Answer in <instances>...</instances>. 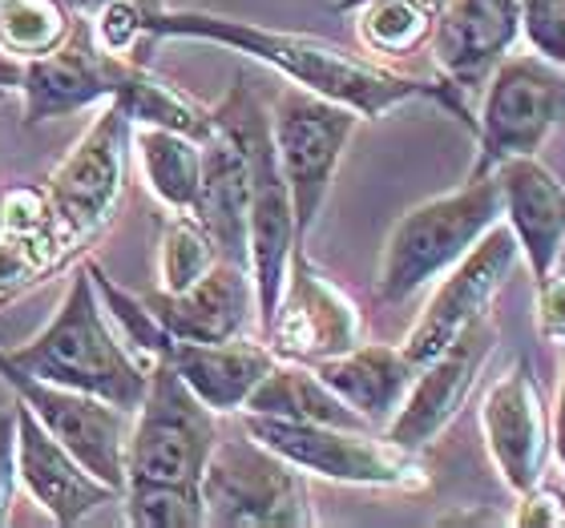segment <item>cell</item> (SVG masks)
Returning a JSON list of instances; mask_svg holds the SVG:
<instances>
[{
	"instance_id": "obj_1",
	"label": "cell",
	"mask_w": 565,
	"mask_h": 528,
	"mask_svg": "<svg viewBox=\"0 0 565 528\" xmlns=\"http://www.w3.org/2000/svg\"><path fill=\"white\" fill-rule=\"evenodd\" d=\"M146 36L158 41H211L231 53L259 61L279 77L307 89L316 97L340 101V106L355 109L364 121H380L388 109L408 106V101H433V106L448 109L457 121H465L472 130V106L469 97L452 89L445 77H408V73L388 69L376 57H360L348 49L331 45L323 36L311 33H282V29H267L255 21H235L223 12H202V9H158L146 12Z\"/></svg>"
},
{
	"instance_id": "obj_2",
	"label": "cell",
	"mask_w": 565,
	"mask_h": 528,
	"mask_svg": "<svg viewBox=\"0 0 565 528\" xmlns=\"http://www.w3.org/2000/svg\"><path fill=\"white\" fill-rule=\"evenodd\" d=\"M106 101L126 109L134 126H166L199 141L214 130L211 109L162 77H153L141 61L102 49L94 41L89 17H73L65 41L24 65V126H45L53 118H70Z\"/></svg>"
},
{
	"instance_id": "obj_3",
	"label": "cell",
	"mask_w": 565,
	"mask_h": 528,
	"mask_svg": "<svg viewBox=\"0 0 565 528\" xmlns=\"http://www.w3.org/2000/svg\"><path fill=\"white\" fill-rule=\"evenodd\" d=\"M4 359L45 384L89 391L126 411L138 408L150 384V371L121 347V340L109 327L85 262L73 270L70 291L53 319L29 343L4 352Z\"/></svg>"
},
{
	"instance_id": "obj_4",
	"label": "cell",
	"mask_w": 565,
	"mask_h": 528,
	"mask_svg": "<svg viewBox=\"0 0 565 528\" xmlns=\"http://www.w3.org/2000/svg\"><path fill=\"white\" fill-rule=\"evenodd\" d=\"M501 223V177L469 174L457 190L420 202L396 218L380 250L376 299L388 306L408 303L433 287L452 262H460Z\"/></svg>"
},
{
	"instance_id": "obj_5",
	"label": "cell",
	"mask_w": 565,
	"mask_h": 528,
	"mask_svg": "<svg viewBox=\"0 0 565 528\" xmlns=\"http://www.w3.org/2000/svg\"><path fill=\"white\" fill-rule=\"evenodd\" d=\"M211 118L235 133L243 153H247V267H250V282H255V315H259V335H263V327L271 323L275 303H279L282 294L287 262L299 250L291 194H287L279 158H275L267 106L255 97V89L243 77L211 109Z\"/></svg>"
},
{
	"instance_id": "obj_6",
	"label": "cell",
	"mask_w": 565,
	"mask_h": 528,
	"mask_svg": "<svg viewBox=\"0 0 565 528\" xmlns=\"http://www.w3.org/2000/svg\"><path fill=\"white\" fill-rule=\"evenodd\" d=\"M202 520L211 528H311L319 525L307 472L259 444L247 428L223 432L202 468Z\"/></svg>"
},
{
	"instance_id": "obj_7",
	"label": "cell",
	"mask_w": 565,
	"mask_h": 528,
	"mask_svg": "<svg viewBox=\"0 0 565 528\" xmlns=\"http://www.w3.org/2000/svg\"><path fill=\"white\" fill-rule=\"evenodd\" d=\"M247 428L259 444L291 460L307 476L352 488H384V493H424L433 476L424 468L420 452L392 444L384 432L372 428H335V423H291L271 416H247Z\"/></svg>"
},
{
	"instance_id": "obj_8",
	"label": "cell",
	"mask_w": 565,
	"mask_h": 528,
	"mask_svg": "<svg viewBox=\"0 0 565 528\" xmlns=\"http://www.w3.org/2000/svg\"><path fill=\"white\" fill-rule=\"evenodd\" d=\"M267 118H271V141L282 182L291 194L295 238H299V247H307L319 214L328 206L331 182L340 174L343 150L364 118L340 101L316 97L307 89H295V85H287L275 97Z\"/></svg>"
},
{
	"instance_id": "obj_9",
	"label": "cell",
	"mask_w": 565,
	"mask_h": 528,
	"mask_svg": "<svg viewBox=\"0 0 565 528\" xmlns=\"http://www.w3.org/2000/svg\"><path fill=\"white\" fill-rule=\"evenodd\" d=\"M472 109L477 162L469 174H493L509 158H530L565 121V69L537 53H509L484 82Z\"/></svg>"
},
{
	"instance_id": "obj_10",
	"label": "cell",
	"mask_w": 565,
	"mask_h": 528,
	"mask_svg": "<svg viewBox=\"0 0 565 528\" xmlns=\"http://www.w3.org/2000/svg\"><path fill=\"white\" fill-rule=\"evenodd\" d=\"M214 440H218V416L182 384L174 367L158 364L150 371L146 396L134 408L126 481L199 488Z\"/></svg>"
},
{
	"instance_id": "obj_11",
	"label": "cell",
	"mask_w": 565,
	"mask_h": 528,
	"mask_svg": "<svg viewBox=\"0 0 565 528\" xmlns=\"http://www.w3.org/2000/svg\"><path fill=\"white\" fill-rule=\"evenodd\" d=\"M134 121L114 101H106L102 118L73 141V150L61 158L45 177V194L57 214L61 238L82 255L94 243L121 206L126 194V170H130Z\"/></svg>"
},
{
	"instance_id": "obj_12",
	"label": "cell",
	"mask_w": 565,
	"mask_h": 528,
	"mask_svg": "<svg viewBox=\"0 0 565 528\" xmlns=\"http://www.w3.org/2000/svg\"><path fill=\"white\" fill-rule=\"evenodd\" d=\"M0 379L9 384L12 399H21L33 411L36 423L57 440L70 456H77L97 481L109 488H126V444H130V420L134 411L97 399L89 391H73L45 384L29 376L21 367H12L0 352Z\"/></svg>"
},
{
	"instance_id": "obj_13",
	"label": "cell",
	"mask_w": 565,
	"mask_h": 528,
	"mask_svg": "<svg viewBox=\"0 0 565 528\" xmlns=\"http://www.w3.org/2000/svg\"><path fill=\"white\" fill-rule=\"evenodd\" d=\"M259 340L279 359L323 364L331 355H343L364 343V315L316 262L307 259V247H299L287 262L282 294Z\"/></svg>"
},
{
	"instance_id": "obj_14",
	"label": "cell",
	"mask_w": 565,
	"mask_h": 528,
	"mask_svg": "<svg viewBox=\"0 0 565 528\" xmlns=\"http://www.w3.org/2000/svg\"><path fill=\"white\" fill-rule=\"evenodd\" d=\"M518 262H521L518 238H513V230H509L505 223H497L465 259L452 262V267L433 282L428 303H424V311L416 315V323L408 327V335H404V343H401L404 355L420 367V364H428L436 352H445L448 343L457 340L472 319H481L484 311H493V299L509 282V274L518 270Z\"/></svg>"
},
{
	"instance_id": "obj_15",
	"label": "cell",
	"mask_w": 565,
	"mask_h": 528,
	"mask_svg": "<svg viewBox=\"0 0 565 528\" xmlns=\"http://www.w3.org/2000/svg\"><path fill=\"white\" fill-rule=\"evenodd\" d=\"M481 435L497 476L513 496L545 476V464L554 456V411L533 376V364L518 359L484 391Z\"/></svg>"
},
{
	"instance_id": "obj_16",
	"label": "cell",
	"mask_w": 565,
	"mask_h": 528,
	"mask_svg": "<svg viewBox=\"0 0 565 528\" xmlns=\"http://www.w3.org/2000/svg\"><path fill=\"white\" fill-rule=\"evenodd\" d=\"M493 347H497V319L493 311H484L481 319H472L469 327L448 343L445 352H436L428 364L416 367V379L413 388H408V396H404L401 411L384 428V435H388L392 444L408 448V452H424V448L433 444L436 435L457 420L460 408L469 403Z\"/></svg>"
},
{
	"instance_id": "obj_17",
	"label": "cell",
	"mask_w": 565,
	"mask_h": 528,
	"mask_svg": "<svg viewBox=\"0 0 565 528\" xmlns=\"http://www.w3.org/2000/svg\"><path fill=\"white\" fill-rule=\"evenodd\" d=\"M518 41L521 0H440L428 49L436 73L465 97H477Z\"/></svg>"
},
{
	"instance_id": "obj_18",
	"label": "cell",
	"mask_w": 565,
	"mask_h": 528,
	"mask_svg": "<svg viewBox=\"0 0 565 528\" xmlns=\"http://www.w3.org/2000/svg\"><path fill=\"white\" fill-rule=\"evenodd\" d=\"M141 299L170 340L223 343L235 335H250V327L259 335L255 282H250V270L243 262L218 259L186 291H150Z\"/></svg>"
},
{
	"instance_id": "obj_19",
	"label": "cell",
	"mask_w": 565,
	"mask_h": 528,
	"mask_svg": "<svg viewBox=\"0 0 565 528\" xmlns=\"http://www.w3.org/2000/svg\"><path fill=\"white\" fill-rule=\"evenodd\" d=\"M12 411H17V476H21L24 493L33 496L36 508L53 525H82L94 508L118 500V488L102 484L82 460L70 456L36 423V416L24 408L21 399H12Z\"/></svg>"
},
{
	"instance_id": "obj_20",
	"label": "cell",
	"mask_w": 565,
	"mask_h": 528,
	"mask_svg": "<svg viewBox=\"0 0 565 528\" xmlns=\"http://www.w3.org/2000/svg\"><path fill=\"white\" fill-rule=\"evenodd\" d=\"M497 177H501V223L518 238L521 262L530 267L533 282H542L565 250V182L537 153L501 162Z\"/></svg>"
},
{
	"instance_id": "obj_21",
	"label": "cell",
	"mask_w": 565,
	"mask_h": 528,
	"mask_svg": "<svg viewBox=\"0 0 565 528\" xmlns=\"http://www.w3.org/2000/svg\"><path fill=\"white\" fill-rule=\"evenodd\" d=\"M279 355L259 340V335H235L223 343H190L174 340L166 364L174 367L182 384L223 420L247 408L250 391L275 367Z\"/></svg>"
},
{
	"instance_id": "obj_22",
	"label": "cell",
	"mask_w": 565,
	"mask_h": 528,
	"mask_svg": "<svg viewBox=\"0 0 565 528\" xmlns=\"http://www.w3.org/2000/svg\"><path fill=\"white\" fill-rule=\"evenodd\" d=\"M316 376L328 384L367 428H388V420L401 411L404 396L413 388L416 364L404 355V347L392 343H360L352 352L331 355L323 364H311Z\"/></svg>"
},
{
	"instance_id": "obj_23",
	"label": "cell",
	"mask_w": 565,
	"mask_h": 528,
	"mask_svg": "<svg viewBox=\"0 0 565 528\" xmlns=\"http://www.w3.org/2000/svg\"><path fill=\"white\" fill-rule=\"evenodd\" d=\"M194 218L211 230L223 259L247 267V153L235 133L218 121L202 138V182Z\"/></svg>"
},
{
	"instance_id": "obj_24",
	"label": "cell",
	"mask_w": 565,
	"mask_h": 528,
	"mask_svg": "<svg viewBox=\"0 0 565 528\" xmlns=\"http://www.w3.org/2000/svg\"><path fill=\"white\" fill-rule=\"evenodd\" d=\"M130 158L166 214H194L202 182V141L166 126H134Z\"/></svg>"
},
{
	"instance_id": "obj_25",
	"label": "cell",
	"mask_w": 565,
	"mask_h": 528,
	"mask_svg": "<svg viewBox=\"0 0 565 528\" xmlns=\"http://www.w3.org/2000/svg\"><path fill=\"white\" fill-rule=\"evenodd\" d=\"M247 416H271V420L291 423H335V428H367L335 391L316 376L311 364L295 359H275V367L259 379V388L250 391ZM238 411V416H243Z\"/></svg>"
},
{
	"instance_id": "obj_26",
	"label": "cell",
	"mask_w": 565,
	"mask_h": 528,
	"mask_svg": "<svg viewBox=\"0 0 565 528\" xmlns=\"http://www.w3.org/2000/svg\"><path fill=\"white\" fill-rule=\"evenodd\" d=\"M85 270H89V279H94V291L97 299H102V311H106L109 327H114V335L121 340V347L138 359L146 371H153L158 364H166V355H170V335H166V327L153 319V311L146 306V299L141 294H130L126 287H118V282L109 279L106 270H102V262L85 259Z\"/></svg>"
},
{
	"instance_id": "obj_27",
	"label": "cell",
	"mask_w": 565,
	"mask_h": 528,
	"mask_svg": "<svg viewBox=\"0 0 565 528\" xmlns=\"http://www.w3.org/2000/svg\"><path fill=\"white\" fill-rule=\"evenodd\" d=\"M355 36L367 57H413L433 36L436 9L424 0H367L355 9Z\"/></svg>"
},
{
	"instance_id": "obj_28",
	"label": "cell",
	"mask_w": 565,
	"mask_h": 528,
	"mask_svg": "<svg viewBox=\"0 0 565 528\" xmlns=\"http://www.w3.org/2000/svg\"><path fill=\"white\" fill-rule=\"evenodd\" d=\"M223 259L211 230L194 214H166L158 243V291H186Z\"/></svg>"
},
{
	"instance_id": "obj_29",
	"label": "cell",
	"mask_w": 565,
	"mask_h": 528,
	"mask_svg": "<svg viewBox=\"0 0 565 528\" xmlns=\"http://www.w3.org/2000/svg\"><path fill=\"white\" fill-rule=\"evenodd\" d=\"M73 12L57 0H0V49L21 61H36L65 41Z\"/></svg>"
},
{
	"instance_id": "obj_30",
	"label": "cell",
	"mask_w": 565,
	"mask_h": 528,
	"mask_svg": "<svg viewBox=\"0 0 565 528\" xmlns=\"http://www.w3.org/2000/svg\"><path fill=\"white\" fill-rule=\"evenodd\" d=\"M121 520L134 528H202V493L190 484H146L126 481Z\"/></svg>"
},
{
	"instance_id": "obj_31",
	"label": "cell",
	"mask_w": 565,
	"mask_h": 528,
	"mask_svg": "<svg viewBox=\"0 0 565 528\" xmlns=\"http://www.w3.org/2000/svg\"><path fill=\"white\" fill-rule=\"evenodd\" d=\"M521 41L565 69V0H521Z\"/></svg>"
},
{
	"instance_id": "obj_32",
	"label": "cell",
	"mask_w": 565,
	"mask_h": 528,
	"mask_svg": "<svg viewBox=\"0 0 565 528\" xmlns=\"http://www.w3.org/2000/svg\"><path fill=\"white\" fill-rule=\"evenodd\" d=\"M89 24H94L97 45L109 49V53H118V57H130L134 45L146 36V9H138L130 0H114V4H106L102 12H94Z\"/></svg>"
},
{
	"instance_id": "obj_33",
	"label": "cell",
	"mask_w": 565,
	"mask_h": 528,
	"mask_svg": "<svg viewBox=\"0 0 565 528\" xmlns=\"http://www.w3.org/2000/svg\"><path fill=\"white\" fill-rule=\"evenodd\" d=\"M509 525H521V528H565V488H554V484H545V476L533 488L518 496V508H513V517Z\"/></svg>"
},
{
	"instance_id": "obj_34",
	"label": "cell",
	"mask_w": 565,
	"mask_h": 528,
	"mask_svg": "<svg viewBox=\"0 0 565 528\" xmlns=\"http://www.w3.org/2000/svg\"><path fill=\"white\" fill-rule=\"evenodd\" d=\"M537 287V331L545 343L565 347V270H550Z\"/></svg>"
},
{
	"instance_id": "obj_35",
	"label": "cell",
	"mask_w": 565,
	"mask_h": 528,
	"mask_svg": "<svg viewBox=\"0 0 565 528\" xmlns=\"http://www.w3.org/2000/svg\"><path fill=\"white\" fill-rule=\"evenodd\" d=\"M17 411H0V525L9 520L12 493H17Z\"/></svg>"
},
{
	"instance_id": "obj_36",
	"label": "cell",
	"mask_w": 565,
	"mask_h": 528,
	"mask_svg": "<svg viewBox=\"0 0 565 528\" xmlns=\"http://www.w3.org/2000/svg\"><path fill=\"white\" fill-rule=\"evenodd\" d=\"M57 4L65 12H73V17H94V12H102L106 4H114V0H57ZM130 4H138V9H146V12L166 9V0H130Z\"/></svg>"
},
{
	"instance_id": "obj_37",
	"label": "cell",
	"mask_w": 565,
	"mask_h": 528,
	"mask_svg": "<svg viewBox=\"0 0 565 528\" xmlns=\"http://www.w3.org/2000/svg\"><path fill=\"white\" fill-rule=\"evenodd\" d=\"M24 65H29V61L12 57V53H4V49H0V97L21 94V85H24Z\"/></svg>"
},
{
	"instance_id": "obj_38",
	"label": "cell",
	"mask_w": 565,
	"mask_h": 528,
	"mask_svg": "<svg viewBox=\"0 0 565 528\" xmlns=\"http://www.w3.org/2000/svg\"><path fill=\"white\" fill-rule=\"evenodd\" d=\"M554 452L565 472V388H557V403H554Z\"/></svg>"
},
{
	"instance_id": "obj_39",
	"label": "cell",
	"mask_w": 565,
	"mask_h": 528,
	"mask_svg": "<svg viewBox=\"0 0 565 528\" xmlns=\"http://www.w3.org/2000/svg\"><path fill=\"white\" fill-rule=\"evenodd\" d=\"M364 4H367V0H335V12H355V9H364ZM424 4H433V9H436L440 0H424Z\"/></svg>"
},
{
	"instance_id": "obj_40",
	"label": "cell",
	"mask_w": 565,
	"mask_h": 528,
	"mask_svg": "<svg viewBox=\"0 0 565 528\" xmlns=\"http://www.w3.org/2000/svg\"><path fill=\"white\" fill-rule=\"evenodd\" d=\"M562 388H565V371H562Z\"/></svg>"
}]
</instances>
